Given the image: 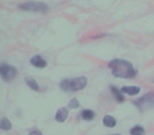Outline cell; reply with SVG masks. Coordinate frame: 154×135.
<instances>
[{
    "mask_svg": "<svg viewBox=\"0 0 154 135\" xmlns=\"http://www.w3.org/2000/svg\"><path fill=\"white\" fill-rule=\"evenodd\" d=\"M69 116V110L66 108H60L57 112H56L55 115V119L57 120L58 122H63L66 120Z\"/></svg>",
    "mask_w": 154,
    "mask_h": 135,
    "instance_id": "obj_7",
    "label": "cell"
},
{
    "mask_svg": "<svg viewBox=\"0 0 154 135\" xmlns=\"http://www.w3.org/2000/svg\"><path fill=\"white\" fill-rule=\"evenodd\" d=\"M0 128L2 129V130H5V131L11 130V129H12V122L10 121L8 118L3 117L2 119H1V121H0Z\"/></svg>",
    "mask_w": 154,
    "mask_h": 135,
    "instance_id": "obj_13",
    "label": "cell"
},
{
    "mask_svg": "<svg viewBox=\"0 0 154 135\" xmlns=\"http://www.w3.org/2000/svg\"><path fill=\"white\" fill-rule=\"evenodd\" d=\"M0 75L5 81H11L17 75V70L15 66H10V64H3L0 68Z\"/></svg>",
    "mask_w": 154,
    "mask_h": 135,
    "instance_id": "obj_4",
    "label": "cell"
},
{
    "mask_svg": "<svg viewBox=\"0 0 154 135\" xmlns=\"http://www.w3.org/2000/svg\"><path fill=\"white\" fill-rule=\"evenodd\" d=\"M26 84H28V86L30 87L32 90H34V91H39V90H40V88H39V84H38V82H37L36 79H34V78H32V77H26Z\"/></svg>",
    "mask_w": 154,
    "mask_h": 135,
    "instance_id": "obj_11",
    "label": "cell"
},
{
    "mask_svg": "<svg viewBox=\"0 0 154 135\" xmlns=\"http://www.w3.org/2000/svg\"><path fill=\"white\" fill-rule=\"evenodd\" d=\"M131 135H143L145 134V129L141 126H135L130 130Z\"/></svg>",
    "mask_w": 154,
    "mask_h": 135,
    "instance_id": "obj_14",
    "label": "cell"
},
{
    "mask_svg": "<svg viewBox=\"0 0 154 135\" xmlns=\"http://www.w3.org/2000/svg\"><path fill=\"white\" fill-rule=\"evenodd\" d=\"M79 107V103H78V100H77L76 98H73L72 100L69 103V106L68 108L69 109H76V108Z\"/></svg>",
    "mask_w": 154,
    "mask_h": 135,
    "instance_id": "obj_16",
    "label": "cell"
},
{
    "mask_svg": "<svg viewBox=\"0 0 154 135\" xmlns=\"http://www.w3.org/2000/svg\"><path fill=\"white\" fill-rule=\"evenodd\" d=\"M94 116H95L94 112L90 109L84 110V111L82 112V118L85 120H92L93 118H94Z\"/></svg>",
    "mask_w": 154,
    "mask_h": 135,
    "instance_id": "obj_12",
    "label": "cell"
},
{
    "mask_svg": "<svg viewBox=\"0 0 154 135\" xmlns=\"http://www.w3.org/2000/svg\"><path fill=\"white\" fill-rule=\"evenodd\" d=\"M120 90H122V93L130 95V96L136 95L140 92V88H139V87H122Z\"/></svg>",
    "mask_w": 154,
    "mask_h": 135,
    "instance_id": "obj_8",
    "label": "cell"
},
{
    "mask_svg": "<svg viewBox=\"0 0 154 135\" xmlns=\"http://www.w3.org/2000/svg\"><path fill=\"white\" fill-rule=\"evenodd\" d=\"M29 135H42V133H40L39 131L35 130V131H31V132L29 133Z\"/></svg>",
    "mask_w": 154,
    "mask_h": 135,
    "instance_id": "obj_17",
    "label": "cell"
},
{
    "mask_svg": "<svg viewBox=\"0 0 154 135\" xmlns=\"http://www.w3.org/2000/svg\"><path fill=\"white\" fill-rule=\"evenodd\" d=\"M87 84H88V80L86 77L82 76V77H77L74 79H71V91H80L82 89L86 88Z\"/></svg>",
    "mask_w": 154,
    "mask_h": 135,
    "instance_id": "obj_5",
    "label": "cell"
},
{
    "mask_svg": "<svg viewBox=\"0 0 154 135\" xmlns=\"http://www.w3.org/2000/svg\"><path fill=\"white\" fill-rule=\"evenodd\" d=\"M60 88L63 91H69L71 89V80L70 79H64L60 84Z\"/></svg>",
    "mask_w": 154,
    "mask_h": 135,
    "instance_id": "obj_15",
    "label": "cell"
},
{
    "mask_svg": "<svg viewBox=\"0 0 154 135\" xmlns=\"http://www.w3.org/2000/svg\"><path fill=\"white\" fill-rule=\"evenodd\" d=\"M134 103L139 110H141V111L154 108V93H152V92L147 93V94L143 95V97L137 99Z\"/></svg>",
    "mask_w": 154,
    "mask_h": 135,
    "instance_id": "obj_3",
    "label": "cell"
},
{
    "mask_svg": "<svg viewBox=\"0 0 154 135\" xmlns=\"http://www.w3.org/2000/svg\"><path fill=\"white\" fill-rule=\"evenodd\" d=\"M111 91H112V94L114 95V97H115V99L118 103H124L125 96H124V93L122 92V90L115 88V87H111Z\"/></svg>",
    "mask_w": 154,
    "mask_h": 135,
    "instance_id": "obj_9",
    "label": "cell"
},
{
    "mask_svg": "<svg viewBox=\"0 0 154 135\" xmlns=\"http://www.w3.org/2000/svg\"><path fill=\"white\" fill-rule=\"evenodd\" d=\"M31 64L32 66H34L35 68H38V69H43V68H45L47 66V61H45V59H43L41 56L39 55H35L33 56L32 58H31Z\"/></svg>",
    "mask_w": 154,
    "mask_h": 135,
    "instance_id": "obj_6",
    "label": "cell"
},
{
    "mask_svg": "<svg viewBox=\"0 0 154 135\" xmlns=\"http://www.w3.org/2000/svg\"><path fill=\"white\" fill-rule=\"evenodd\" d=\"M103 122L108 128H113V127L116 126V119L111 115H106L105 117H103Z\"/></svg>",
    "mask_w": 154,
    "mask_h": 135,
    "instance_id": "obj_10",
    "label": "cell"
},
{
    "mask_svg": "<svg viewBox=\"0 0 154 135\" xmlns=\"http://www.w3.org/2000/svg\"><path fill=\"white\" fill-rule=\"evenodd\" d=\"M113 135H119V134H113Z\"/></svg>",
    "mask_w": 154,
    "mask_h": 135,
    "instance_id": "obj_18",
    "label": "cell"
},
{
    "mask_svg": "<svg viewBox=\"0 0 154 135\" xmlns=\"http://www.w3.org/2000/svg\"><path fill=\"white\" fill-rule=\"evenodd\" d=\"M109 68L115 77L134 78L137 75V71L131 62L125 59H113L109 62Z\"/></svg>",
    "mask_w": 154,
    "mask_h": 135,
    "instance_id": "obj_1",
    "label": "cell"
},
{
    "mask_svg": "<svg viewBox=\"0 0 154 135\" xmlns=\"http://www.w3.org/2000/svg\"><path fill=\"white\" fill-rule=\"evenodd\" d=\"M19 9L26 12H38V13H45L49 9L48 5L38 1H28L19 5Z\"/></svg>",
    "mask_w": 154,
    "mask_h": 135,
    "instance_id": "obj_2",
    "label": "cell"
}]
</instances>
